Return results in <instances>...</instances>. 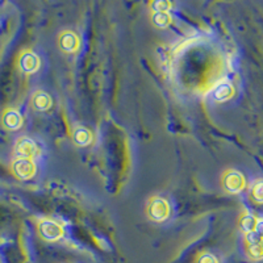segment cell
<instances>
[{
  "instance_id": "4",
  "label": "cell",
  "mask_w": 263,
  "mask_h": 263,
  "mask_svg": "<svg viewBox=\"0 0 263 263\" xmlns=\"http://www.w3.org/2000/svg\"><path fill=\"white\" fill-rule=\"evenodd\" d=\"M12 173L17 179L29 180L36 175V163L33 159L28 158H16L12 162Z\"/></svg>"
},
{
  "instance_id": "1",
  "label": "cell",
  "mask_w": 263,
  "mask_h": 263,
  "mask_svg": "<svg viewBox=\"0 0 263 263\" xmlns=\"http://www.w3.org/2000/svg\"><path fill=\"white\" fill-rule=\"evenodd\" d=\"M170 204L163 197L154 196L149 199L146 206L147 217L154 222H163L170 217Z\"/></svg>"
},
{
  "instance_id": "11",
  "label": "cell",
  "mask_w": 263,
  "mask_h": 263,
  "mask_svg": "<svg viewBox=\"0 0 263 263\" xmlns=\"http://www.w3.org/2000/svg\"><path fill=\"white\" fill-rule=\"evenodd\" d=\"M93 137L90 129L84 128V126H77L72 130V141L75 145H78L81 147H86L91 145Z\"/></svg>"
},
{
  "instance_id": "3",
  "label": "cell",
  "mask_w": 263,
  "mask_h": 263,
  "mask_svg": "<svg viewBox=\"0 0 263 263\" xmlns=\"http://www.w3.org/2000/svg\"><path fill=\"white\" fill-rule=\"evenodd\" d=\"M222 189L230 195L242 192L246 187V179L242 174L237 170H228L222 175Z\"/></svg>"
},
{
  "instance_id": "12",
  "label": "cell",
  "mask_w": 263,
  "mask_h": 263,
  "mask_svg": "<svg viewBox=\"0 0 263 263\" xmlns=\"http://www.w3.org/2000/svg\"><path fill=\"white\" fill-rule=\"evenodd\" d=\"M257 217L253 216L251 213H243L241 217H239V228L245 234L253 233L257 227Z\"/></svg>"
},
{
  "instance_id": "2",
  "label": "cell",
  "mask_w": 263,
  "mask_h": 263,
  "mask_svg": "<svg viewBox=\"0 0 263 263\" xmlns=\"http://www.w3.org/2000/svg\"><path fill=\"white\" fill-rule=\"evenodd\" d=\"M37 232H39L40 237L44 241H48V242L60 241L63 234H65L62 225L60 222L54 221V220H50V218L40 220L39 224H37Z\"/></svg>"
},
{
  "instance_id": "5",
  "label": "cell",
  "mask_w": 263,
  "mask_h": 263,
  "mask_svg": "<svg viewBox=\"0 0 263 263\" xmlns=\"http://www.w3.org/2000/svg\"><path fill=\"white\" fill-rule=\"evenodd\" d=\"M15 154L17 158L33 159L39 154L37 144L29 137H20L16 141Z\"/></svg>"
},
{
  "instance_id": "6",
  "label": "cell",
  "mask_w": 263,
  "mask_h": 263,
  "mask_svg": "<svg viewBox=\"0 0 263 263\" xmlns=\"http://www.w3.org/2000/svg\"><path fill=\"white\" fill-rule=\"evenodd\" d=\"M58 46L62 51L69 54H74L81 48L78 34L72 30H63L58 37Z\"/></svg>"
},
{
  "instance_id": "15",
  "label": "cell",
  "mask_w": 263,
  "mask_h": 263,
  "mask_svg": "<svg viewBox=\"0 0 263 263\" xmlns=\"http://www.w3.org/2000/svg\"><path fill=\"white\" fill-rule=\"evenodd\" d=\"M251 197L258 204H263V179L257 180L251 185Z\"/></svg>"
},
{
  "instance_id": "17",
  "label": "cell",
  "mask_w": 263,
  "mask_h": 263,
  "mask_svg": "<svg viewBox=\"0 0 263 263\" xmlns=\"http://www.w3.org/2000/svg\"><path fill=\"white\" fill-rule=\"evenodd\" d=\"M196 263H218L217 258L215 257L211 253H201L199 257H197Z\"/></svg>"
},
{
  "instance_id": "10",
  "label": "cell",
  "mask_w": 263,
  "mask_h": 263,
  "mask_svg": "<svg viewBox=\"0 0 263 263\" xmlns=\"http://www.w3.org/2000/svg\"><path fill=\"white\" fill-rule=\"evenodd\" d=\"M51 98L49 93L44 92V91H37L33 93L32 96V107L33 109H36L39 112L49 111L51 108Z\"/></svg>"
},
{
  "instance_id": "16",
  "label": "cell",
  "mask_w": 263,
  "mask_h": 263,
  "mask_svg": "<svg viewBox=\"0 0 263 263\" xmlns=\"http://www.w3.org/2000/svg\"><path fill=\"white\" fill-rule=\"evenodd\" d=\"M150 8L153 9V12L168 13V11L173 8V4L170 2H166V0H156V2L150 3Z\"/></svg>"
},
{
  "instance_id": "14",
  "label": "cell",
  "mask_w": 263,
  "mask_h": 263,
  "mask_svg": "<svg viewBox=\"0 0 263 263\" xmlns=\"http://www.w3.org/2000/svg\"><path fill=\"white\" fill-rule=\"evenodd\" d=\"M248 255L254 260L263 259V239L257 242L248 243Z\"/></svg>"
},
{
  "instance_id": "8",
  "label": "cell",
  "mask_w": 263,
  "mask_h": 263,
  "mask_svg": "<svg viewBox=\"0 0 263 263\" xmlns=\"http://www.w3.org/2000/svg\"><path fill=\"white\" fill-rule=\"evenodd\" d=\"M234 87L233 84L228 81H222L213 88L212 99L216 102H227L229 99L233 98Z\"/></svg>"
},
{
  "instance_id": "7",
  "label": "cell",
  "mask_w": 263,
  "mask_h": 263,
  "mask_svg": "<svg viewBox=\"0 0 263 263\" xmlns=\"http://www.w3.org/2000/svg\"><path fill=\"white\" fill-rule=\"evenodd\" d=\"M17 66L20 71L24 72V74H34L40 67V58L37 57L36 53L25 50L20 54Z\"/></svg>"
},
{
  "instance_id": "13",
  "label": "cell",
  "mask_w": 263,
  "mask_h": 263,
  "mask_svg": "<svg viewBox=\"0 0 263 263\" xmlns=\"http://www.w3.org/2000/svg\"><path fill=\"white\" fill-rule=\"evenodd\" d=\"M152 23L157 28H167L171 24V16L166 12H153L152 13Z\"/></svg>"
},
{
  "instance_id": "9",
  "label": "cell",
  "mask_w": 263,
  "mask_h": 263,
  "mask_svg": "<svg viewBox=\"0 0 263 263\" xmlns=\"http://www.w3.org/2000/svg\"><path fill=\"white\" fill-rule=\"evenodd\" d=\"M2 124L7 130H17L23 125V117L16 109H7L2 117Z\"/></svg>"
}]
</instances>
